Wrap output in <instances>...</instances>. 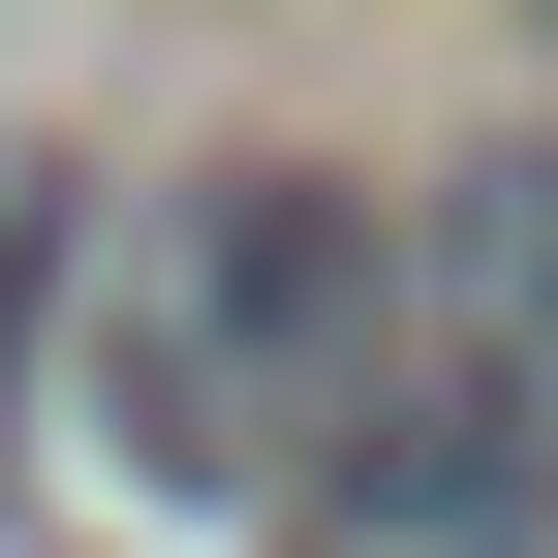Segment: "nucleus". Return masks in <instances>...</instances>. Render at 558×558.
Masks as SVG:
<instances>
[{
    "instance_id": "nucleus-1",
    "label": "nucleus",
    "mask_w": 558,
    "mask_h": 558,
    "mask_svg": "<svg viewBox=\"0 0 558 558\" xmlns=\"http://www.w3.org/2000/svg\"><path fill=\"white\" fill-rule=\"evenodd\" d=\"M403 373V248H373V186L341 156H186V186H124L94 218V311H62V435L124 465V497H311L341 465V403Z\"/></svg>"
},
{
    "instance_id": "nucleus-3",
    "label": "nucleus",
    "mask_w": 558,
    "mask_h": 558,
    "mask_svg": "<svg viewBox=\"0 0 558 558\" xmlns=\"http://www.w3.org/2000/svg\"><path fill=\"white\" fill-rule=\"evenodd\" d=\"M248 558H558V465H527V435H465L435 373H373V403H341V465H311Z\"/></svg>"
},
{
    "instance_id": "nucleus-2",
    "label": "nucleus",
    "mask_w": 558,
    "mask_h": 558,
    "mask_svg": "<svg viewBox=\"0 0 558 558\" xmlns=\"http://www.w3.org/2000/svg\"><path fill=\"white\" fill-rule=\"evenodd\" d=\"M403 373H435L465 435L558 465V124H497V156L403 186Z\"/></svg>"
}]
</instances>
